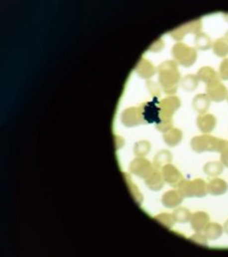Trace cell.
<instances>
[{
  "label": "cell",
  "instance_id": "28",
  "mask_svg": "<svg viewBox=\"0 0 228 257\" xmlns=\"http://www.w3.org/2000/svg\"><path fill=\"white\" fill-rule=\"evenodd\" d=\"M174 220L176 223H187L190 221L192 213L190 212L189 209L183 208V207H178L177 209L174 210V212L172 213Z\"/></svg>",
  "mask_w": 228,
  "mask_h": 257
},
{
  "label": "cell",
  "instance_id": "1",
  "mask_svg": "<svg viewBox=\"0 0 228 257\" xmlns=\"http://www.w3.org/2000/svg\"><path fill=\"white\" fill-rule=\"evenodd\" d=\"M159 84L166 95L174 96L180 86L181 75L175 60H165L159 64Z\"/></svg>",
  "mask_w": 228,
  "mask_h": 257
},
{
  "label": "cell",
  "instance_id": "5",
  "mask_svg": "<svg viewBox=\"0 0 228 257\" xmlns=\"http://www.w3.org/2000/svg\"><path fill=\"white\" fill-rule=\"evenodd\" d=\"M202 27H203V21L201 18H198L175 28V29L168 31V34L174 40L181 41L188 33L197 34L199 32H202Z\"/></svg>",
  "mask_w": 228,
  "mask_h": 257
},
{
  "label": "cell",
  "instance_id": "19",
  "mask_svg": "<svg viewBox=\"0 0 228 257\" xmlns=\"http://www.w3.org/2000/svg\"><path fill=\"white\" fill-rule=\"evenodd\" d=\"M182 136H183L182 131L177 128H173L167 132L163 133V139L165 141V144L169 147H175L179 144L182 139Z\"/></svg>",
  "mask_w": 228,
  "mask_h": 257
},
{
  "label": "cell",
  "instance_id": "31",
  "mask_svg": "<svg viewBox=\"0 0 228 257\" xmlns=\"http://www.w3.org/2000/svg\"><path fill=\"white\" fill-rule=\"evenodd\" d=\"M155 128L158 131L165 133L170 128H174V123H173V118H160L158 120V123L154 124Z\"/></svg>",
  "mask_w": 228,
  "mask_h": 257
},
{
  "label": "cell",
  "instance_id": "10",
  "mask_svg": "<svg viewBox=\"0 0 228 257\" xmlns=\"http://www.w3.org/2000/svg\"><path fill=\"white\" fill-rule=\"evenodd\" d=\"M120 120L126 128H133L139 125H144V119L141 116L139 107H129L125 109L120 115Z\"/></svg>",
  "mask_w": 228,
  "mask_h": 257
},
{
  "label": "cell",
  "instance_id": "4",
  "mask_svg": "<svg viewBox=\"0 0 228 257\" xmlns=\"http://www.w3.org/2000/svg\"><path fill=\"white\" fill-rule=\"evenodd\" d=\"M178 192L180 193L183 198L191 197H205L208 194L207 190V183L203 179H195L193 181L183 179L180 184L178 185Z\"/></svg>",
  "mask_w": 228,
  "mask_h": 257
},
{
  "label": "cell",
  "instance_id": "41",
  "mask_svg": "<svg viewBox=\"0 0 228 257\" xmlns=\"http://www.w3.org/2000/svg\"><path fill=\"white\" fill-rule=\"evenodd\" d=\"M227 101H228V97H227Z\"/></svg>",
  "mask_w": 228,
  "mask_h": 257
},
{
  "label": "cell",
  "instance_id": "6",
  "mask_svg": "<svg viewBox=\"0 0 228 257\" xmlns=\"http://www.w3.org/2000/svg\"><path fill=\"white\" fill-rule=\"evenodd\" d=\"M129 170L132 175L146 179L149 175L152 174L154 166L150 161L145 159V156H137L130 163Z\"/></svg>",
  "mask_w": 228,
  "mask_h": 257
},
{
  "label": "cell",
  "instance_id": "29",
  "mask_svg": "<svg viewBox=\"0 0 228 257\" xmlns=\"http://www.w3.org/2000/svg\"><path fill=\"white\" fill-rule=\"evenodd\" d=\"M150 149H151L150 141L139 140L134 145L133 151H134V154L136 156H145L149 153V151H150Z\"/></svg>",
  "mask_w": 228,
  "mask_h": 257
},
{
  "label": "cell",
  "instance_id": "22",
  "mask_svg": "<svg viewBox=\"0 0 228 257\" xmlns=\"http://www.w3.org/2000/svg\"><path fill=\"white\" fill-rule=\"evenodd\" d=\"M170 162H172V152L164 149L155 154L153 159V166L156 169H160L163 166H165L166 164H169Z\"/></svg>",
  "mask_w": 228,
  "mask_h": 257
},
{
  "label": "cell",
  "instance_id": "20",
  "mask_svg": "<svg viewBox=\"0 0 228 257\" xmlns=\"http://www.w3.org/2000/svg\"><path fill=\"white\" fill-rule=\"evenodd\" d=\"M194 44H195V48L199 49V51H208V49L212 47L213 42L211 41L208 34L202 31L195 34Z\"/></svg>",
  "mask_w": 228,
  "mask_h": 257
},
{
  "label": "cell",
  "instance_id": "9",
  "mask_svg": "<svg viewBox=\"0 0 228 257\" xmlns=\"http://www.w3.org/2000/svg\"><path fill=\"white\" fill-rule=\"evenodd\" d=\"M181 105L180 99L176 96H168L159 102L160 118H173L176 111Z\"/></svg>",
  "mask_w": 228,
  "mask_h": 257
},
{
  "label": "cell",
  "instance_id": "25",
  "mask_svg": "<svg viewBox=\"0 0 228 257\" xmlns=\"http://www.w3.org/2000/svg\"><path fill=\"white\" fill-rule=\"evenodd\" d=\"M123 177H124L125 182H126V184H127V188L130 189L131 194H132L133 198L135 199V202H136L138 205H141L142 201H144V196H142V194L139 192V190L137 189L136 184L133 183V181H132V179H131L130 174L123 173Z\"/></svg>",
  "mask_w": 228,
  "mask_h": 257
},
{
  "label": "cell",
  "instance_id": "36",
  "mask_svg": "<svg viewBox=\"0 0 228 257\" xmlns=\"http://www.w3.org/2000/svg\"><path fill=\"white\" fill-rule=\"evenodd\" d=\"M221 163H222L224 166L228 167V148L224 150L223 152H221Z\"/></svg>",
  "mask_w": 228,
  "mask_h": 257
},
{
  "label": "cell",
  "instance_id": "34",
  "mask_svg": "<svg viewBox=\"0 0 228 257\" xmlns=\"http://www.w3.org/2000/svg\"><path fill=\"white\" fill-rule=\"evenodd\" d=\"M146 87H147V89L149 90V92H150V94H151L154 98H158V97L161 95V88H160V86H159L158 84H156L155 82L148 80V81L146 82Z\"/></svg>",
  "mask_w": 228,
  "mask_h": 257
},
{
  "label": "cell",
  "instance_id": "15",
  "mask_svg": "<svg viewBox=\"0 0 228 257\" xmlns=\"http://www.w3.org/2000/svg\"><path fill=\"white\" fill-rule=\"evenodd\" d=\"M145 183H146V185H147L149 190L160 191L161 189H163L164 183H165V180H164L161 171L159 169H154L152 171V174L149 175L146 178Z\"/></svg>",
  "mask_w": 228,
  "mask_h": 257
},
{
  "label": "cell",
  "instance_id": "17",
  "mask_svg": "<svg viewBox=\"0 0 228 257\" xmlns=\"http://www.w3.org/2000/svg\"><path fill=\"white\" fill-rule=\"evenodd\" d=\"M183 201V197L178 190H170L162 196V204L166 208H176Z\"/></svg>",
  "mask_w": 228,
  "mask_h": 257
},
{
  "label": "cell",
  "instance_id": "21",
  "mask_svg": "<svg viewBox=\"0 0 228 257\" xmlns=\"http://www.w3.org/2000/svg\"><path fill=\"white\" fill-rule=\"evenodd\" d=\"M204 232L209 240H217L223 235L224 228L216 222H209L205 227Z\"/></svg>",
  "mask_w": 228,
  "mask_h": 257
},
{
  "label": "cell",
  "instance_id": "11",
  "mask_svg": "<svg viewBox=\"0 0 228 257\" xmlns=\"http://www.w3.org/2000/svg\"><path fill=\"white\" fill-rule=\"evenodd\" d=\"M161 173L165 182L173 188H178V185H179L180 182L183 180V176L179 171V169L170 163L166 164L165 166H163L161 168Z\"/></svg>",
  "mask_w": 228,
  "mask_h": 257
},
{
  "label": "cell",
  "instance_id": "27",
  "mask_svg": "<svg viewBox=\"0 0 228 257\" xmlns=\"http://www.w3.org/2000/svg\"><path fill=\"white\" fill-rule=\"evenodd\" d=\"M224 165L221 162H209L204 166V173L207 176L217 177L223 173Z\"/></svg>",
  "mask_w": 228,
  "mask_h": 257
},
{
  "label": "cell",
  "instance_id": "2",
  "mask_svg": "<svg viewBox=\"0 0 228 257\" xmlns=\"http://www.w3.org/2000/svg\"><path fill=\"white\" fill-rule=\"evenodd\" d=\"M191 148L197 153L203 152H223L228 148V140L217 138L210 135H199L191 139Z\"/></svg>",
  "mask_w": 228,
  "mask_h": 257
},
{
  "label": "cell",
  "instance_id": "16",
  "mask_svg": "<svg viewBox=\"0 0 228 257\" xmlns=\"http://www.w3.org/2000/svg\"><path fill=\"white\" fill-rule=\"evenodd\" d=\"M210 102L211 101L208 96L205 94H198L192 100V107L199 115H204L206 112H208Z\"/></svg>",
  "mask_w": 228,
  "mask_h": 257
},
{
  "label": "cell",
  "instance_id": "3",
  "mask_svg": "<svg viewBox=\"0 0 228 257\" xmlns=\"http://www.w3.org/2000/svg\"><path fill=\"white\" fill-rule=\"evenodd\" d=\"M172 55L178 64L185 68H190L196 61L197 49L184 44L182 42H177L172 48Z\"/></svg>",
  "mask_w": 228,
  "mask_h": 257
},
{
  "label": "cell",
  "instance_id": "18",
  "mask_svg": "<svg viewBox=\"0 0 228 257\" xmlns=\"http://www.w3.org/2000/svg\"><path fill=\"white\" fill-rule=\"evenodd\" d=\"M207 190L211 195H223L228 190V184L224 179L221 178H215L207 183Z\"/></svg>",
  "mask_w": 228,
  "mask_h": 257
},
{
  "label": "cell",
  "instance_id": "12",
  "mask_svg": "<svg viewBox=\"0 0 228 257\" xmlns=\"http://www.w3.org/2000/svg\"><path fill=\"white\" fill-rule=\"evenodd\" d=\"M134 71L140 78H144V80L148 81L149 78H151L155 74L156 69L149 60L140 58L136 66H135Z\"/></svg>",
  "mask_w": 228,
  "mask_h": 257
},
{
  "label": "cell",
  "instance_id": "7",
  "mask_svg": "<svg viewBox=\"0 0 228 257\" xmlns=\"http://www.w3.org/2000/svg\"><path fill=\"white\" fill-rule=\"evenodd\" d=\"M206 95L208 96L210 101L222 102L228 97V90L225 85L221 83L220 78H216L208 84H206Z\"/></svg>",
  "mask_w": 228,
  "mask_h": 257
},
{
  "label": "cell",
  "instance_id": "40",
  "mask_svg": "<svg viewBox=\"0 0 228 257\" xmlns=\"http://www.w3.org/2000/svg\"><path fill=\"white\" fill-rule=\"evenodd\" d=\"M224 38H225V39H226V40L228 41V30H227V31L225 32V35H224Z\"/></svg>",
  "mask_w": 228,
  "mask_h": 257
},
{
  "label": "cell",
  "instance_id": "38",
  "mask_svg": "<svg viewBox=\"0 0 228 257\" xmlns=\"http://www.w3.org/2000/svg\"><path fill=\"white\" fill-rule=\"evenodd\" d=\"M223 228H224V232L228 235V220H227L226 222H225V224H224V227H223Z\"/></svg>",
  "mask_w": 228,
  "mask_h": 257
},
{
  "label": "cell",
  "instance_id": "30",
  "mask_svg": "<svg viewBox=\"0 0 228 257\" xmlns=\"http://www.w3.org/2000/svg\"><path fill=\"white\" fill-rule=\"evenodd\" d=\"M153 219L156 221V222L162 224L163 226H165L166 228H172L176 223L173 214L165 213V212L158 214V216H155Z\"/></svg>",
  "mask_w": 228,
  "mask_h": 257
},
{
  "label": "cell",
  "instance_id": "26",
  "mask_svg": "<svg viewBox=\"0 0 228 257\" xmlns=\"http://www.w3.org/2000/svg\"><path fill=\"white\" fill-rule=\"evenodd\" d=\"M199 80L195 74H187L185 76L181 77L180 86L183 90L187 91H193L197 88Z\"/></svg>",
  "mask_w": 228,
  "mask_h": 257
},
{
  "label": "cell",
  "instance_id": "24",
  "mask_svg": "<svg viewBox=\"0 0 228 257\" xmlns=\"http://www.w3.org/2000/svg\"><path fill=\"white\" fill-rule=\"evenodd\" d=\"M212 51L217 56L225 58L228 56V41L224 37L217 39L212 44Z\"/></svg>",
  "mask_w": 228,
  "mask_h": 257
},
{
  "label": "cell",
  "instance_id": "39",
  "mask_svg": "<svg viewBox=\"0 0 228 257\" xmlns=\"http://www.w3.org/2000/svg\"><path fill=\"white\" fill-rule=\"evenodd\" d=\"M223 16H224V18L228 21V13H224V14H223Z\"/></svg>",
  "mask_w": 228,
  "mask_h": 257
},
{
  "label": "cell",
  "instance_id": "13",
  "mask_svg": "<svg viewBox=\"0 0 228 257\" xmlns=\"http://www.w3.org/2000/svg\"><path fill=\"white\" fill-rule=\"evenodd\" d=\"M210 222L209 214L204 211H197L191 216L190 219V224L192 230L196 233L204 232L205 227Z\"/></svg>",
  "mask_w": 228,
  "mask_h": 257
},
{
  "label": "cell",
  "instance_id": "23",
  "mask_svg": "<svg viewBox=\"0 0 228 257\" xmlns=\"http://www.w3.org/2000/svg\"><path fill=\"white\" fill-rule=\"evenodd\" d=\"M196 76L199 81L205 84H208L209 82L216 80V78H219V74L210 67H203L199 69Z\"/></svg>",
  "mask_w": 228,
  "mask_h": 257
},
{
  "label": "cell",
  "instance_id": "8",
  "mask_svg": "<svg viewBox=\"0 0 228 257\" xmlns=\"http://www.w3.org/2000/svg\"><path fill=\"white\" fill-rule=\"evenodd\" d=\"M141 112L142 119H144V125L155 124L160 119V107L158 99L154 98L151 102L141 103L139 106Z\"/></svg>",
  "mask_w": 228,
  "mask_h": 257
},
{
  "label": "cell",
  "instance_id": "35",
  "mask_svg": "<svg viewBox=\"0 0 228 257\" xmlns=\"http://www.w3.org/2000/svg\"><path fill=\"white\" fill-rule=\"evenodd\" d=\"M164 48V41L162 39H158L154 43H152V45L149 47L148 51L149 52H153V53H158Z\"/></svg>",
  "mask_w": 228,
  "mask_h": 257
},
{
  "label": "cell",
  "instance_id": "32",
  "mask_svg": "<svg viewBox=\"0 0 228 257\" xmlns=\"http://www.w3.org/2000/svg\"><path fill=\"white\" fill-rule=\"evenodd\" d=\"M189 240L193 241L194 244H197L199 246H203V247H208V238H207V236L205 234L202 233H196L193 236H191L189 238Z\"/></svg>",
  "mask_w": 228,
  "mask_h": 257
},
{
  "label": "cell",
  "instance_id": "14",
  "mask_svg": "<svg viewBox=\"0 0 228 257\" xmlns=\"http://www.w3.org/2000/svg\"><path fill=\"white\" fill-rule=\"evenodd\" d=\"M196 125L199 131L207 134L215 130L217 126V119L211 114H204V115H199L197 117Z\"/></svg>",
  "mask_w": 228,
  "mask_h": 257
},
{
  "label": "cell",
  "instance_id": "37",
  "mask_svg": "<svg viewBox=\"0 0 228 257\" xmlns=\"http://www.w3.org/2000/svg\"><path fill=\"white\" fill-rule=\"evenodd\" d=\"M114 140H115V146L116 150H119L121 147L124 145V140L122 137L118 136V135H114Z\"/></svg>",
  "mask_w": 228,
  "mask_h": 257
},
{
  "label": "cell",
  "instance_id": "33",
  "mask_svg": "<svg viewBox=\"0 0 228 257\" xmlns=\"http://www.w3.org/2000/svg\"><path fill=\"white\" fill-rule=\"evenodd\" d=\"M219 78L222 81H228V58H224L220 64Z\"/></svg>",
  "mask_w": 228,
  "mask_h": 257
}]
</instances>
